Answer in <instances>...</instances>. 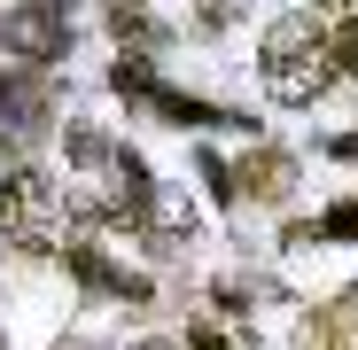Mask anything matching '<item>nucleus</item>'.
Returning a JSON list of instances; mask_svg holds the SVG:
<instances>
[{
    "label": "nucleus",
    "instance_id": "9b49d317",
    "mask_svg": "<svg viewBox=\"0 0 358 350\" xmlns=\"http://www.w3.org/2000/svg\"><path fill=\"white\" fill-rule=\"evenodd\" d=\"M141 350H179V342H141Z\"/></svg>",
    "mask_w": 358,
    "mask_h": 350
},
{
    "label": "nucleus",
    "instance_id": "39448f33",
    "mask_svg": "<svg viewBox=\"0 0 358 350\" xmlns=\"http://www.w3.org/2000/svg\"><path fill=\"white\" fill-rule=\"evenodd\" d=\"M304 54H320V24H312V8H304V16H280V24L265 31V71H273V63H304Z\"/></svg>",
    "mask_w": 358,
    "mask_h": 350
},
{
    "label": "nucleus",
    "instance_id": "7ed1b4c3",
    "mask_svg": "<svg viewBox=\"0 0 358 350\" xmlns=\"http://www.w3.org/2000/svg\"><path fill=\"white\" fill-rule=\"evenodd\" d=\"M296 187V163L288 156H273V148H257V156H242V171H234V187L226 195H257V203H280Z\"/></svg>",
    "mask_w": 358,
    "mask_h": 350
},
{
    "label": "nucleus",
    "instance_id": "f257e3e1",
    "mask_svg": "<svg viewBox=\"0 0 358 350\" xmlns=\"http://www.w3.org/2000/svg\"><path fill=\"white\" fill-rule=\"evenodd\" d=\"M0 233H16L24 249H47V233H55V187H47V171H16V180L0 187Z\"/></svg>",
    "mask_w": 358,
    "mask_h": 350
},
{
    "label": "nucleus",
    "instance_id": "f03ea898",
    "mask_svg": "<svg viewBox=\"0 0 358 350\" xmlns=\"http://www.w3.org/2000/svg\"><path fill=\"white\" fill-rule=\"evenodd\" d=\"M0 47L24 54V63H55L63 54V0H31V8L0 16Z\"/></svg>",
    "mask_w": 358,
    "mask_h": 350
},
{
    "label": "nucleus",
    "instance_id": "6e6552de",
    "mask_svg": "<svg viewBox=\"0 0 358 350\" xmlns=\"http://www.w3.org/2000/svg\"><path fill=\"white\" fill-rule=\"evenodd\" d=\"M71 156H78V163H109L117 148H109L101 133H86V125H71Z\"/></svg>",
    "mask_w": 358,
    "mask_h": 350
},
{
    "label": "nucleus",
    "instance_id": "9d476101",
    "mask_svg": "<svg viewBox=\"0 0 358 350\" xmlns=\"http://www.w3.org/2000/svg\"><path fill=\"white\" fill-rule=\"evenodd\" d=\"M312 8H320V16H350V0H312Z\"/></svg>",
    "mask_w": 358,
    "mask_h": 350
},
{
    "label": "nucleus",
    "instance_id": "423d86ee",
    "mask_svg": "<svg viewBox=\"0 0 358 350\" xmlns=\"http://www.w3.org/2000/svg\"><path fill=\"white\" fill-rule=\"evenodd\" d=\"M242 16V0H195V31H226Z\"/></svg>",
    "mask_w": 358,
    "mask_h": 350
},
{
    "label": "nucleus",
    "instance_id": "0eeeda50",
    "mask_svg": "<svg viewBox=\"0 0 358 350\" xmlns=\"http://www.w3.org/2000/svg\"><path fill=\"white\" fill-rule=\"evenodd\" d=\"M335 71H350L358 78V8L343 16V31H335Z\"/></svg>",
    "mask_w": 358,
    "mask_h": 350
},
{
    "label": "nucleus",
    "instance_id": "f8f14e48",
    "mask_svg": "<svg viewBox=\"0 0 358 350\" xmlns=\"http://www.w3.org/2000/svg\"><path fill=\"white\" fill-rule=\"evenodd\" d=\"M125 8H141V0H125Z\"/></svg>",
    "mask_w": 358,
    "mask_h": 350
},
{
    "label": "nucleus",
    "instance_id": "1a4fd4ad",
    "mask_svg": "<svg viewBox=\"0 0 358 350\" xmlns=\"http://www.w3.org/2000/svg\"><path fill=\"white\" fill-rule=\"evenodd\" d=\"M327 233H358V203H343V210H327Z\"/></svg>",
    "mask_w": 358,
    "mask_h": 350
},
{
    "label": "nucleus",
    "instance_id": "20e7f679",
    "mask_svg": "<svg viewBox=\"0 0 358 350\" xmlns=\"http://www.w3.org/2000/svg\"><path fill=\"white\" fill-rule=\"evenodd\" d=\"M327 54H304V63H273L265 71V86H273V101H320L327 94Z\"/></svg>",
    "mask_w": 358,
    "mask_h": 350
}]
</instances>
